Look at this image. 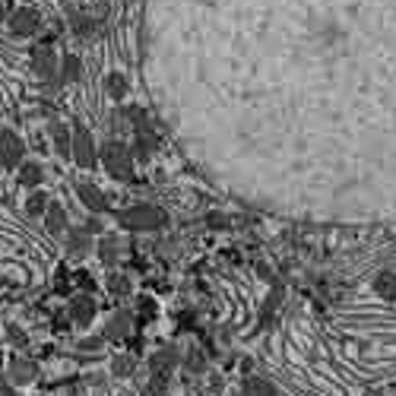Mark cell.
<instances>
[{
    "instance_id": "obj_1",
    "label": "cell",
    "mask_w": 396,
    "mask_h": 396,
    "mask_svg": "<svg viewBox=\"0 0 396 396\" xmlns=\"http://www.w3.org/2000/svg\"><path fill=\"white\" fill-rule=\"evenodd\" d=\"M118 222L124 225L127 231H155V229H162V225L168 222V216L162 213L159 207H153V203H140V207L121 209Z\"/></svg>"
},
{
    "instance_id": "obj_2",
    "label": "cell",
    "mask_w": 396,
    "mask_h": 396,
    "mask_svg": "<svg viewBox=\"0 0 396 396\" xmlns=\"http://www.w3.org/2000/svg\"><path fill=\"white\" fill-rule=\"evenodd\" d=\"M101 162H105V172L114 181H133V155L124 143H108L101 149Z\"/></svg>"
},
{
    "instance_id": "obj_3",
    "label": "cell",
    "mask_w": 396,
    "mask_h": 396,
    "mask_svg": "<svg viewBox=\"0 0 396 396\" xmlns=\"http://www.w3.org/2000/svg\"><path fill=\"white\" fill-rule=\"evenodd\" d=\"M70 155L77 159L79 168H92L95 165V143H92V133L86 127H73V149Z\"/></svg>"
},
{
    "instance_id": "obj_4",
    "label": "cell",
    "mask_w": 396,
    "mask_h": 396,
    "mask_svg": "<svg viewBox=\"0 0 396 396\" xmlns=\"http://www.w3.org/2000/svg\"><path fill=\"white\" fill-rule=\"evenodd\" d=\"M6 378H10V384L16 387H26L32 384V380L38 378V365L32 358H23V355H13L10 365H6Z\"/></svg>"
},
{
    "instance_id": "obj_5",
    "label": "cell",
    "mask_w": 396,
    "mask_h": 396,
    "mask_svg": "<svg viewBox=\"0 0 396 396\" xmlns=\"http://www.w3.org/2000/svg\"><path fill=\"white\" fill-rule=\"evenodd\" d=\"M92 254V231L83 229H70L67 225V257L70 260H83V257Z\"/></svg>"
},
{
    "instance_id": "obj_6",
    "label": "cell",
    "mask_w": 396,
    "mask_h": 396,
    "mask_svg": "<svg viewBox=\"0 0 396 396\" xmlns=\"http://www.w3.org/2000/svg\"><path fill=\"white\" fill-rule=\"evenodd\" d=\"M131 330H133V314L127 311V308H121V311H114L111 317H108V324H105V330H101V336L111 339V343H118V339H127V336H131Z\"/></svg>"
},
{
    "instance_id": "obj_7",
    "label": "cell",
    "mask_w": 396,
    "mask_h": 396,
    "mask_svg": "<svg viewBox=\"0 0 396 396\" xmlns=\"http://www.w3.org/2000/svg\"><path fill=\"white\" fill-rule=\"evenodd\" d=\"M19 159H23V140L10 131H0V165L13 168Z\"/></svg>"
},
{
    "instance_id": "obj_8",
    "label": "cell",
    "mask_w": 396,
    "mask_h": 396,
    "mask_svg": "<svg viewBox=\"0 0 396 396\" xmlns=\"http://www.w3.org/2000/svg\"><path fill=\"white\" fill-rule=\"evenodd\" d=\"M177 365H181V355H177L175 346L155 349L153 355H149V371H153V374H172Z\"/></svg>"
},
{
    "instance_id": "obj_9",
    "label": "cell",
    "mask_w": 396,
    "mask_h": 396,
    "mask_svg": "<svg viewBox=\"0 0 396 396\" xmlns=\"http://www.w3.org/2000/svg\"><path fill=\"white\" fill-rule=\"evenodd\" d=\"M77 197H79V203H83L86 209H92L95 216L108 209V200L101 197V190L95 187V184H89V181H79V184H77Z\"/></svg>"
},
{
    "instance_id": "obj_10",
    "label": "cell",
    "mask_w": 396,
    "mask_h": 396,
    "mask_svg": "<svg viewBox=\"0 0 396 396\" xmlns=\"http://www.w3.org/2000/svg\"><path fill=\"white\" fill-rule=\"evenodd\" d=\"M92 317H95V302H92V295H86L83 292V295H77L70 302V320L77 326H89L92 324Z\"/></svg>"
},
{
    "instance_id": "obj_11",
    "label": "cell",
    "mask_w": 396,
    "mask_h": 396,
    "mask_svg": "<svg viewBox=\"0 0 396 396\" xmlns=\"http://www.w3.org/2000/svg\"><path fill=\"white\" fill-rule=\"evenodd\" d=\"M95 254H99V260L105 266H114L121 260V254H124V241L118 235H105L99 241V248H95Z\"/></svg>"
},
{
    "instance_id": "obj_12",
    "label": "cell",
    "mask_w": 396,
    "mask_h": 396,
    "mask_svg": "<svg viewBox=\"0 0 396 396\" xmlns=\"http://www.w3.org/2000/svg\"><path fill=\"white\" fill-rule=\"evenodd\" d=\"M42 219H45V229L51 231V235H64V231H67V209L60 207V203H54V200L48 203Z\"/></svg>"
},
{
    "instance_id": "obj_13",
    "label": "cell",
    "mask_w": 396,
    "mask_h": 396,
    "mask_svg": "<svg viewBox=\"0 0 396 396\" xmlns=\"http://www.w3.org/2000/svg\"><path fill=\"white\" fill-rule=\"evenodd\" d=\"M241 393L244 396H279L276 384H273V380H266V378H260V374H251V378H244Z\"/></svg>"
},
{
    "instance_id": "obj_14",
    "label": "cell",
    "mask_w": 396,
    "mask_h": 396,
    "mask_svg": "<svg viewBox=\"0 0 396 396\" xmlns=\"http://www.w3.org/2000/svg\"><path fill=\"white\" fill-rule=\"evenodd\" d=\"M374 295L384 298V302H396V273L384 270L374 276Z\"/></svg>"
},
{
    "instance_id": "obj_15",
    "label": "cell",
    "mask_w": 396,
    "mask_h": 396,
    "mask_svg": "<svg viewBox=\"0 0 396 396\" xmlns=\"http://www.w3.org/2000/svg\"><path fill=\"white\" fill-rule=\"evenodd\" d=\"M51 140H54V149H57V155H70L73 149V136L67 133L64 124H51Z\"/></svg>"
},
{
    "instance_id": "obj_16",
    "label": "cell",
    "mask_w": 396,
    "mask_h": 396,
    "mask_svg": "<svg viewBox=\"0 0 396 396\" xmlns=\"http://www.w3.org/2000/svg\"><path fill=\"white\" fill-rule=\"evenodd\" d=\"M48 203H51V200H48L45 190H32L29 200H26V213H29L32 219H42L45 209H48Z\"/></svg>"
},
{
    "instance_id": "obj_17",
    "label": "cell",
    "mask_w": 396,
    "mask_h": 396,
    "mask_svg": "<svg viewBox=\"0 0 396 396\" xmlns=\"http://www.w3.org/2000/svg\"><path fill=\"white\" fill-rule=\"evenodd\" d=\"M172 390V384H168L165 374H153V378L143 384V396H168Z\"/></svg>"
},
{
    "instance_id": "obj_18",
    "label": "cell",
    "mask_w": 396,
    "mask_h": 396,
    "mask_svg": "<svg viewBox=\"0 0 396 396\" xmlns=\"http://www.w3.org/2000/svg\"><path fill=\"white\" fill-rule=\"evenodd\" d=\"M108 292H111V295L127 298L131 295V279H127L124 273H108Z\"/></svg>"
},
{
    "instance_id": "obj_19",
    "label": "cell",
    "mask_w": 396,
    "mask_h": 396,
    "mask_svg": "<svg viewBox=\"0 0 396 396\" xmlns=\"http://www.w3.org/2000/svg\"><path fill=\"white\" fill-rule=\"evenodd\" d=\"M19 184H26V187H38V184H42V165H38V162H26L23 172H19Z\"/></svg>"
},
{
    "instance_id": "obj_20",
    "label": "cell",
    "mask_w": 396,
    "mask_h": 396,
    "mask_svg": "<svg viewBox=\"0 0 396 396\" xmlns=\"http://www.w3.org/2000/svg\"><path fill=\"white\" fill-rule=\"evenodd\" d=\"M136 371V358L133 355H118V358L111 361V374L114 378H131Z\"/></svg>"
},
{
    "instance_id": "obj_21",
    "label": "cell",
    "mask_w": 396,
    "mask_h": 396,
    "mask_svg": "<svg viewBox=\"0 0 396 396\" xmlns=\"http://www.w3.org/2000/svg\"><path fill=\"white\" fill-rule=\"evenodd\" d=\"M184 368H187L190 374H203L207 371V355H203L200 349H187V355H184Z\"/></svg>"
},
{
    "instance_id": "obj_22",
    "label": "cell",
    "mask_w": 396,
    "mask_h": 396,
    "mask_svg": "<svg viewBox=\"0 0 396 396\" xmlns=\"http://www.w3.org/2000/svg\"><path fill=\"white\" fill-rule=\"evenodd\" d=\"M108 92H111L114 99H121V95L127 92V79L118 77V73H114V77H108Z\"/></svg>"
},
{
    "instance_id": "obj_23",
    "label": "cell",
    "mask_w": 396,
    "mask_h": 396,
    "mask_svg": "<svg viewBox=\"0 0 396 396\" xmlns=\"http://www.w3.org/2000/svg\"><path fill=\"white\" fill-rule=\"evenodd\" d=\"M6 339H10V343H16V346H19V349H23V346H26V343H29V336H26V333H23V330H19V326H13V324H10V326H6Z\"/></svg>"
},
{
    "instance_id": "obj_24",
    "label": "cell",
    "mask_w": 396,
    "mask_h": 396,
    "mask_svg": "<svg viewBox=\"0 0 396 396\" xmlns=\"http://www.w3.org/2000/svg\"><path fill=\"white\" fill-rule=\"evenodd\" d=\"M101 343H105V336H89V339L79 343V349H83V352H99Z\"/></svg>"
},
{
    "instance_id": "obj_25",
    "label": "cell",
    "mask_w": 396,
    "mask_h": 396,
    "mask_svg": "<svg viewBox=\"0 0 396 396\" xmlns=\"http://www.w3.org/2000/svg\"><path fill=\"white\" fill-rule=\"evenodd\" d=\"M64 70H67V77H70V79H73V77H79V64H77L73 57H67V60H64Z\"/></svg>"
},
{
    "instance_id": "obj_26",
    "label": "cell",
    "mask_w": 396,
    "mask_h": 396,
    "mask_svg": "<svg viewBox=\"0 0 396 396\" xmlns=\"http://www.w3.org/2000/svg\"><path fill=\"white\" fill-rule=\"evenodd\" d=\"M276 304H279V289L273 292V298H270V302L263 304V317H266V314H273V311H276Z\"/></svg>"
},
{
    "instance_id": "obj_27",
    "label": "cell",
    "mask_w": 396,
    "mask_h": 396,
    "mask_svg": "<svg viewBox=\"0 0 396 396\" xmlns=\"http://www.w3.org/2000/svg\"><path fill=\"white\" fill-rule=\"evenodd\" d=\"M140 314H146V317H153V314H155V304L149 302V298H146V302H140Z\"/></svg>"
},
{
    "instance_id": "obj_28",
    "label": "cell",
    "mask_w": 396,
    "mask_h": 396,
    "mask_svg": "<svg viewBox=\"0 0 396 396\" xmlns=\"http://www.w3.org/2000/svg\"><path fill=\"white\" fill-rule=\"evenodd\" d=\"M0 396H19L16 390H13L10 384H6V380H0Z\"/></svg>"
},
{
    "instance_id": "obj_29",
    "label": "cell",
    "mask_w": 396,
    "mask_h": 396,
    "mask_svg": "<svg viewBox=\"0 0 396 396\" xmlns=\"http://www.w3.org/2000/svg\"><path fill=\"white\" fill-rule=\"evenodd\" d=\"M86 231H92V235H99V231H101V222H99V219H89V222H86Z\"/></svg>"
},
{
    "instance_id": "obj_30",
    "label": "cell",
    "mask_w": 396,
    "mask_h": 396,
    "mask_svg": "<svg viewBox=\"0 0 396 396\" xmlns=\"http://www.w3.org/2000/svg\"><path fill=\"white\" fill-rule=\"evenodd\" d=\"M225 222H229L225 216H209V225H216V229H225Z\"/></svg>"
}]
</instances>
